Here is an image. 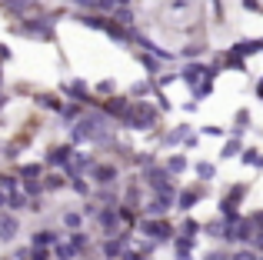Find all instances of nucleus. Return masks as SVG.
Listing matches in <instances>:
<instances>
[{"label": "nucleus", "instance_id": "obj_1", "mask_svg": "<svg viewBox=\"0 0 263 260\" xmlns=\"http://www.w3.org/2000/svg\"><path fill=\"white\" fill-rule=\"evenodd\" d=\"M140 183L150 187L154 194H174L177 197V187H174V174L167 167H157V163H147L140 174Z\"/></svg>", "mask_w": 263, "mask_h": 260}, {"label": "nucleus", "instance_id": "obj_2", "mask_svg": "<svg viewBox=\"0 0 263 260\" xmlns=\"http://www.w3.org/2000/svg\"><path fill=\"white\" fill-rule=\"evenodd\" d=\"M137 230L154 244H167V240H174V234H177L167 217H143V220H137Z\"/></svg>", "mask_w": 263, "mask_h": 260}, {"label": "nucleus", "instance_id": "obj_3", "mask_svg": "<svg viewBox=\"0 0 263 260\" xmlns=\"http://www.w3.org/2000/svg\"><path fill=\"white\" fill-rule=\"evenodd\" d=\"M220 70H223L220 64H200V60H193V64H186L183 70H180V80H183L186 87H193V84H200L203 77H217Z\"/></svg>", "mask_w": 263, "mask_h": 260}, {"label": "nucleus", "instance_id": "obj_4", "mask_svg": "<svg viewBox=\"0 0 263 260\" xmlns=\"http://www.w3.org/2000/svg\"><path fill=\"white\" fill-rule=\"evenodd\" d=\"M20 30H24L27 37H37V40H53V27H50V20L40 17V13H30V17H24Z\"/></svg>", "mask_w": 263, "mask_h": 260}, {"label": "nucleus", "instance_id": "obj_5", "mask_svg": "<svg viewBox=\"0 0 263 260\" xmlns=\"http://www.w3.org/2000/svg\"><path fill=\"white\" fill-rule=\"evenodd\" d=\"M87 177L90 180L97 183V187H110V183L117 180V177H120V170H117V163H100V160H93V167L87 170Z\"/></svg>", "mask_w": 263, "mask_h": 260}, {"label": "nucleus", "instance_id": "obj_6", "mask_svg": "<svg viewBox=\"0 0 263 260\" xmlns=\"http://www.w3.org/2000/svg\"><path fill=\"white\" fill-rule=\"evenodd\" d=\"M120 214H117V207H97V227H100L103 237H114L120 234Z\"/></svg>", "mask_w": 263, "mask_h": 260}, {"label": "nucleus", "instance_id": "obj_7", "mask_svg": "<svg viewBox=\"0 0 263 260\" xmlns=\"http://www.w3.org/2000/svg\"><path fill=\"white\" fill-rule=\"evenodd\" d=\"M243 197H247V183H240V187H230V190H227V197L220 200V214H223L227 220L240 217L237 210H240V203H243Z\"/></svg>", "mask_w": 263, "mask_h": 260}, {"label": "nucleus", "instance_id": "obj_8", "mask_svg": "<svg viewBox=\"0 0 263 260\" xmlns=\"http://www.w3.org/2000/svg\"><path fill=\"white\" fill-rule=\"evenodd\" d=\"M174 207V194H154L143 203V217H167Z\"/></svg>", "mask_w": 263, "mask_h": 260}, {"label": "nucleus", "instance_id": "obj_9", "mask_svg": "<svg viewBox=\"0 0 263 260\" xmlns=\"http://www.w3.org/2000/svg\"><path fill=\"white\" fill-rule=\"evenodd\" d=\"M127 240H130L127 230H120V234H114V237H103V244H100L103 260H117V257L123 254V247H127Z\"/></svg>", "mask_w": 263, "mask_h": 260}, {"label": "nucleus", "instance_id": "obj_10", "mask_svg": "<svg viewBox=\"0 0 263 260\" xmlns=\"http://www.w3.org/2000/svg\"><path fill=\"white\" fill-rule=\"evenodd\" d=\"M73 143H57V147H50L47 150V157H44V163L47 167H67L70 163V157H73Z\"/></svg>", "mask_w": 263, "mask_h": 260}, {"label": "nucleus", "instance_id": "obj_11", "mask_svg": "<svg viewBox=\"0 0 263 260\" xmlns=\"http://www.w3.org/2000/svg\"><path fill=\"white\" fill-rule=\"evenodd\" d=\"M90 167H93V157H90V154H77V150H73L70 163L64 167V177H67V180H70V177H87Z\"/></svg>", "mask_w": 263, "mask_h": 260}, {"label": "nucleus", "instance_id": "obj_12", "mask_svg": "<svg viewBox=\"0 0 263 260\" xmlns=\"http://www.w3.org/2000/svg\"><path fill=\"white\" fill-rule=\"evenodd\" d=\"M17 234H20V217L13 210H0V240L10 244Z\"/></svg>", "mask_w": 263, "mask_h": 260}, {"label": "nucleus", "instance_id": "obj_13", "mask_svg": "<svg viewBox=\"0 0 263 260\" xmlns=\"http://www.w3.org/2000/svg\"><path fill=\"white\" fill-rule=\"evenodd\" d=\"M200 197H203V187H200V183H197V187H183V190L177 194L174 207H180V210H190V207H197V203H200Z\"/></svg>", "mask_w": 263, "mask_h": 260}, {"label": "nucleus", "instance_id": "obj_14", "mask_svg": "<svg viewBox=\"0 0 263 260\" xmlns=\"http://www.w3.org/2000/svg\"><path fill=\"white\" fill-rule=\"evenodd\" d=\"M84 110H87V107H84V104H77V100H73V104H67V107H60V124H64V127L77 124V120L84 117Z\"/></svg>", "mask_w": 263, "mask_h": 260}, {"label": "nucleus", "instance_id": "obj_15", "mask_svg": "<svg viewBox=\"0 0 263 260\" xmlns=\"http://www.w3.org/2000/svg\"><path fill=\"white\" fill-rule=\"evenodd\" d=\"M27 200H30V197L24 194V190H10V194H7V210H13V214H20V210H27Z\"/></svg>", "mask_w": 263, "mask_h": 260}, {"label": "nucleus", "instance_id": "obj_16", "mask_svg": "<svg viewBox=\"0 0 263 260\" xmlns=\"http://www.w3.org/2000/svg\"><path fill=\"white\" fill-rule=\"evenodd\" d=\"M57 240H60L57 230H37V234H33V240H30V247H53Z\"/></svg>", "mask_w": 263, "mask_h": 260}, {"label": "nucleus", "instance_id": "obj_17", "mask_svg": "<svg viewBox=\"0 0 263 260\" xmlns=\"http://www.w3.org/2000/svg\"><path fill=\"white\" fill-rule=\"evenodd\" d=\"M53 257L57 260H77L80 254H77V247H73L70 240H57L53 244Z\"/></svg>", "mask_w": 263, "mask_h": 260}, {"label": "nucleus", "instance_id": "obj_18", "mask_svg": "<svg viewBox=\"0 0 263 260\" xmlns=\"http://www.w3.org/2000/svg\"><path fill=\"white\" fill-rule=\"evenodd\" d=\"M140 64H143V70H147L150 77L163 73V60H160V57H154V53H140Z\"/></svg>", "mask_w": 263, "mask_h": 260}, {"label": "nucleus", "instance_id": "obj_19", "mask_svg": "<svg viewBox=\"0 0 263 260\" xmlns=\"http://www.w3.org/2000/svg\"><path fill=\"white\" fill-rule=\"evenodd\" d=\"M210 94H213V77H203L200 84H193V100H197V104H200V100H206Z\"/></svg>", "mask_w": 263, "mask_h": 260}, {"label": "nucleus", "instance_id": "obj_20", "mask_svg": "<svg viewBox=\"0 0 263 260\" xmlns=\"http://www.w3.org/2000/svg\"><path fill=\"white\" fill-rule=\"evenodd\" d=\"M186 134H190V124H177V127L170 130L167 137H163V147H174V143H180V140H183Z\"/></svg>", "mask_w": 263, "mask_h": 260}, {"label": "nucleus", "instance_id": "obj_21", "mask_svg": "<svg viewBox=\"0 0 263 260\" xmlns=\"http://www.w3.org/2000/svg\"><path fill=\"white\" fill-rule=\"evenodd\" d=\"M20 180H30V177H44V163H20L17 167Z\"/></svg>", "mask_w": 263, "mask_h": 260}, {"label": "nucleus", "instance_id": "obj_22", "mask_svg": "<svg viewBox=\"0 0 263 260\" xmlns=\"http://www.w3.org/2000/svg\"><path fill=\"white\" fill-rule=\"evenodd\" d=\"M193 170H197L200 183H206V180H213V177H217V163H210V160H200Z\"/></svg>", "mask_w": 263, "mask_h": 260}, {"label": "nucleus", "instance_id": "obj_23", "mask_svg": "<svg viewBox=\"0 0 263 260\" xmlns=\"http://www.w3.org/2000/svg\"><path fill=\"white\" fill-rule=\"evenodd\" d=\"M20 190H24L27 197H40V194H44V180H40V177H30V180H20Z\"/></svg>", "mask_w": 263, "mask_h": 260}, {"label": "nucleus", "instance_id": "obj_24", "mask_svg": "<svg viewBox=\"0 0 263 260\" xmlns=\"http://www.w3.org/2000/svg\"><path fill=\"white\" fill-rule=\"evenodd\" d=\"M240 150H243V140H240V134H233L230 140L223 143V150H220V157H223V160H227V157H237Z\"/></svg>", "mask_w": 263, "mask_h": 260}, {"label": "nucleus", "instance_id": "obj_25", "mask_svg": "<svg viewBox=\"0 0 263 260\" xmlns=\"http://www.w3.org/2000/svg\"><path fill=\"white\" fill-rule=\"evenodd\" d=\"M67 240H70L73 247H77V254H84V250L90 247V237L84 234V227H80V230H70V237H67Z\"/></svg>", "mask_w": 263, "mask_h": 260}, {"label": "nucleus", "instance_id": "obj_26", "mask_svg": "<svg viewBox=\"0 0 263 260\" xmlns=\"http://www.w3.org/2000/svg\"><path fill=\"white\" fill-rule=\"evenodd\" d=\"M220 67H227V70H237V73H243L247 70V60L240 57V53H227V60Z\"/></svg>", "mask_w": 263, "mask_h": 260}, {"label": "nucleus", "instance_id": "obj_27", "mask_svg": "<svg viewBox=\"0 0 263 260\" xmlns=\"http://www.w3.org/2000/svg\"><path fill=\"white\" fill-rule=\"evenodd\" d=\"M163 167H167L170 174H183V170L190 167V163H186V157H183V154H174V157H170L167 163H163Z\"/></svg>", "mask_w": 263, "mask_h": 260}, {"label": "nucleus", "instance_id": "obj_28", "mask_svg": "<svg viewBox=\"0 0 263 260\" xmlns=\"http://www.w3.org/2000/svg\"><path fill=\"white\" fill-rule=\"evenodd\" d=\"M64 227H67V230H80V227H84V214H77V210H67V214H64Z\"/></svg>", "mask_w": 263, "mask_h": 260}, {"label": "nucleus", "instance_id": "obj_29", "mask_svg": "<svg viewBox=\"0 0 263 260\" xmlns=\"http://www.w3.org/2000/svg\"><path fill=\"white\" fill-rule=\"evenodd\" d=\"M70 187H73V194H80V197L90 200V180L87 177H70Z\"/></svg>", "mask_w": 263, "mask_h": 260}, {"label": "nucleus", "instance_id": "obj_30", "mask_svg": "<svg viewBox=\"0 0 263 260\" xmlns=\"http://www.w3.org/2000/svg\"><path fill=\"white\" fill-rule=\"evenodd\" d=\"M17 187H20L17 170H13V174H0V190H7V194H10V190H17Z\"/></svg>", "mask_w": 263, "mask_h": 260}, {"label": "nucleus", "instance_id": "obj_31", "mask_svg": "<svg viewBox=\"0 0 263 260\" xmlns=\"http://www.w3.org/2000/svg\"><path fill=\"white\" fill-rule=\"evenodd\" d=\"M200 227H203L210 237H223V217H213L210 224H200Z\"/></svg>", "mask_w": 263, "mask_h": 260}, {"label": "nucleus", "instance_id": "obj_32", "mask_svg": "<svg viewBox=\"0 0 263 260\" xmlns=\"http://www.w3.org/2000/svg\"><path fill=\"white\" fill-rule=\"evenodd\" d=\"M123 200H127V207H140V180L134 183V187H127V197H123Z\"/></svg>", "mask_w": 263, "mask_h": 260}, {"label": "nucleus", "instance_id": "obj_33", "mask_svg": "<svg viewBox=\"0 0 263 260\" xmlns=\"http://www.w3.org/2000/svg\"><path fill=\"white\" fill-rule=\"evenodd\" d=\"M180 234H183V237H197V234H200V224L193 220V217H183V224H180Z\"/></svg>", "mask_w": 263, "mask_h": 260}, {"label": "nucleus", "instance_id": "obj_34", "mask_svg": "<svg viewBox=\"0 0 263 260\" xmlns=\"http://www.w3.org/2000/svg\"><path fill=\"white\" fill-rule=\"evenodd\" d=\"M37 104L47 107V110H57V114H60V107H64V104H60V97H53V94H50V97H47V94H44V97H37Z\"/></svg>", "mask_w": 263, "mask_h": 260}, {"label": "nucleus", "instance_id": "obj_35", "mask_svg": "<svg viewBox=\"0 0 263 260\" xmlns=\"http://www.w3.org/2000/svg\"><path fill=\"white\" fill-rule=\"evenodd\" d=\"M27 260H50V247H27Z\"/></svg>", "mask_w": 263, "mask_h": 260}, {"label": "nucleus", "instance_id": "obj_36", "mask_svg": "<svg viewBox=\"0 0 263 260\" xmlns=\"http://www.w3.org/2000/svg\"><path fill=\"white\" fill-rule=\"evenodd\" d=\"M64 183H67V177H57V174H53V177H44V190H60Z\"/></svg>", "mask_w": 263, "mask_h": 260}, {"label": "nucleus", "instance_id": "obj_37", "mask_svg": "<svg viewBox=\"0 0 263 260\" xmlns=\"http://www.w3.org/2000/svg\"><path fill=\"white\" fill-rule=\"evenodd\" d=\"M120 260H150V254H143V250H134V247H123Z\"/></svg>", "mask_w": 263, "mask_h": 260}, {"label": "nucleus", "instance_id": "obj_38", "mask_svg": "<svg viewBox=\"0 0 263 260\" xmlns=\"http://www.w3.org/2000/svg\"><path fill=\"white\" fill-rule=\"evenodd\" d=\"M247 124H250V114H247V110H240L237 117H233V134H240V130H243Z\"/></svg>", "mask_w": 263, "mask_h": 260}, {"label": "nucleus", "instance_id": "obj_39", "mask_svg": "<svg viewBox=\"0 0 263 260\" xmlns=\"http://www.w3.org/2000/svg\"><path fill=\"white\" fill-rule=\"evenodd\" d=\"M93 10H100V13H114V7H117V0H93Z\"/></svg>", "mask_w": 263, "mask_h": 260}, {"label": "nucleus", "instance_id": "obj_40", "mask_svg": "<svg viewBox=\"0 0 263 260\" xmlns=\"http://www.w3.org/2000/svg\"><path fill=\"white\" fill-rule=\"evenodd\" d=\"M114 87H117V84H114V80H100V84H97V87H93V90H97V94H100V97H110V94H114Z\"/></svg>", "mask_w": 263, "mask_h": 260}, {"label": "nucleus", "instance_id": "obj_41", "mask_svg": "<svg viewBox=\"0 0 263 260\" xmlns=\"http://www.w3.org/2000/svg\"><path fill=\"white\" fill-rule=\"evenodd\" d=\"M230 260H260V257H257V254H253V250H250V247H240V250H237V254H230Z\"/></svg>", "mask_w": 263, "mask_h": 260}, {"label": "nucleus", "instance_id": "obj_42", "mask_svg": "<svg viewBox=\"0 0 263 260\" xmlns=\"http://www.w3.org/2000/svg\"><path fill=\"white\" fill-rule=\"evenodd\" d=\"M130 90H134V97H143L147 90H154V84H150V80H140V84H134Z\"/></svg>", "mask_w": 263, "mask_h": 260}, {"label": "nucleus", "instance_id": "obj_43", "mask_svg": "<svg viewBox=\"0 0 263 260\" xmlns=\"http://www.w3.org/2000/svg\"><path fill=\"white\" fill-rule=\"evenodd\" d=\"M197 53H203V44H193V47H183V50H180V57H197Z\"/></svg>", "mask_w": 263, "mask_h": 260}, {"label": "nucleus", "instance_id": "obj_44", "mask_svg": "<svg viewBox=\"0 0 263 260\" xmlns=\"http://www.w3.org/2000/svg\"><path fill=\"white\" fill-rule=\"evenodd\" d=\"M243 163H260V154H257V150H243Z\"/></svg>", "mask_w": 263, "mask_h": 260}, {"label": "nucleus", "instance_id": "obj_45", "mask_svg": "<svg viewBox=\"0 0 263 260\" xmlns=\"http://www.w3.org/2000/svg\"><path fill=\"white\" fill-rule=\"evenodd\" d=\"M203 260H230V257H227V254H223V250H210V254H206Z\"/></svg>", "mask_w": 263, "mask_h": 260}, {"label": "nucleus", "instance_id": "obj_46", "mask_svg": "<svg viewBox=\"0 0 263 260\" xmlns=\"http://www.w3.org/2000/svg\"><path fill=\"white\" fill-rule=\"evenodd\" d=\"M200 134H203V137H220V134H223V130H220V127H203V130H200Z\"/></svg>", "mask_w": 263, "mask_h": 260}, {"label": "nucleus", "instance_id": "obj_47", "mask_svg": "<svg viewBox=\"0 0 263 260\" xmlns=\"http://www.w3.org/2000/svg\"><path fill=\"white\" fill-rule=\"evenodd\" d=\"M174 260H193V257H190V250H177V257H174Z\"/></svg>", "mask_w": 263, "mask_h": 260}, {"label": "nucleus", "instance_id": "obj_48", "mask_svg": "<svg viewBox=\"0 0 263 260\" xmlns=\"http://www.w3.org/2000/svg\"><path fill=\"white\" fill-rule=\"evenodd\" d=\"M0 210H7V190H0Z\"/></svg>", "mask_w": 263, "mask_h": 260}, {"label": "nucleus", "instance_id": "obj_49", "mask_svg": "<svg viewBox=\"0 0 263 260\" xmlns=\"http://www.w3.org/2000/svg\"><path fill=\"white\" fill-rule=\"evenodd\" d=\"M73 4H77V7H90V4H93V0H73Z\"/></svg>", "mask_w": 263, "mask_h": 260}, {"label": "nucleus", "instance_id": "obj_50", "mask_svg": "<svg viewBox=\"0 0 263 260\" xmlns=\"http://www.w3.org/2000/svg\"><path fill=\"white\" fill-rule=\"evenodd\" d=\"M257 97L263 100V80H260V84H257Z\"/></svg>", "mask_w": 263, "mask_h": 260}, {"label": "nucleus", "instance_id": "obj_51", "mask_svg": "<svg viewBox=\"0 0 263 260\" xmlns=\"http://www.w3.org/2000/svg\"><path fill=\"white\" fill-rule=\"evenodd\" d=\"M117 4H130V0H117Z\"/></svg>", "mask_w": 263, "mask_h": 260}]
</instances>
